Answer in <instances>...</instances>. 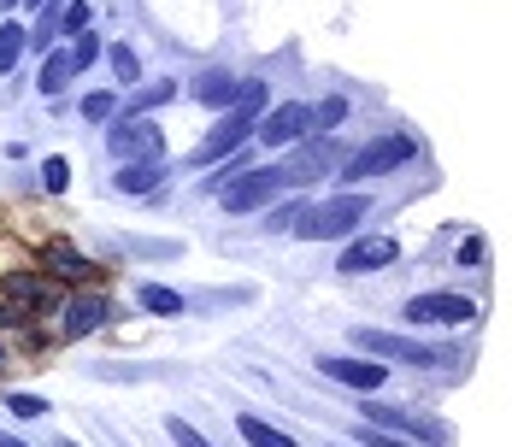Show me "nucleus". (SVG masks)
Wrapping results in <instances>:
<instances>
[{"label": "nucleus", "mask_w": 512, "mask_h": 447, "mask_svg": "<svg viewBox=\"0 0 512 447\" xmlns=\"http://www.w3.org/2000/svg\"><path fill=\"white\" fill-rule=\"evenodd\" d=\"M407 318L412 324H436V330H460V324L477 318V300H465V295H412Z\"/></svg>", "instance_id": "8"}, {"label": "nucleus", "mask_w": 512, "mask_h": 447, "mask_svg": "<svg viewBox=\"0 0 512 447\" xmlns=\"http://www.w3.org/2000/svg\"><path fill=\"white\" fill-rule=\"evenodd\" d=\"M106 153H112L118 165L165 159V130H159L154 118H124V124H112V130H106Z\"/></svg>", "instance_id": "4"}, {"label": "nucleus", "mask_w": 512, "mask_h": 447, "mask_svg": "<svg viewBox=\"0 0 512 447\" xmlns=\"http://www.w3.org/2000/svg\"><path fill=\"white\" fill-rule=\"evenodd\" d=\"M95 59H101V36H89V30H77V48H71V65H77V71H89Z\"/></svg>", "instance_id": "27"}, {"label": "nucleus", "mask_w": 512, "mask_h": 447, "mask_svg": "<svg viewBox=\"0 0 512 447\" xmlns=\"http://www.w3.org/2000/svg\"><path fill=\"white\" fill-rule=\"evenodd\" d=\"M242 95H248V83L230 77V71H206L201 83H195V100H201V106H224V112H230Z\"/></svg>", "instance_id": "17"}, {"label": "nucleus", "mask_w": 512, "mask_h": 447, "mask_svg": "<svg viewBox=\"0 0 512 447\" xmlns=\"http://www.w3.org/2000/svg\"><path fill=\"white\" fill-rule=\"evenodd\" d=\"M359 442H365V447H412V442H395V436H389V430H371V424H365V430H359Z\"/></svg>", "instance_id": "32"}, {"label": "nucleus", "mask_w": 512, "mask_h": 447, "mask_svg": "<svg viewBox=\"0 0 512 447\" xmlns=\"http://www.w3.org/2000/svg\"><path fill=\"white\" fill-rule=\"evenodd\" d=\"M106 318H112V300H106V295L65 300V312H59V342H83V336H95Z\"/></svg>", "instance_id": "9"}, {"label": "nucleus", "mask_w": 512, "mask_h": 447, "mask_svg": "<svg viewBox=\"0 0 512 447\" xmlns=\"http://www.w3.org/2000/svg\"><path fill=\"white\" fill-rule=\"evenodd\" d=\"M106 59H112V77H118V83H142V59L124 48V42H112V48H106Z\"/></svg>", "instance_id": "23"}, {"label": "nucleus", "mask_w": 512, "mask_h": 447, "mask_svg": "<svg viewBox=\"0 0 512 447\" xmlns=\"http://www.w3.org/2000/svg\"><path fill=\"white\" fill-rule=\"evenodd\" d=\"M0 359H6V353H0Z\"/></svg>", "instance_id": "37"}, {"label": "nucleus", "mask_w": 512, "mask_h": 447, "mask_svg": "<svg viewBox=\"0 0 512 447\" xmlns=\"http://www.w3.org/2000/svg\"><path fill=\"white\" fill-rule=\"evenodd\" d=\"M354 348H365L371 359H383V365H442V353L424 348V342H412V336H395V330H354Z\"/></svg>", "instance_id": "5"}, {"label": "nucleus", "mask_w": 512, "mask_h": 447, "mask_svg": "<svg viewBox=\"0 0 512 447\" xmlns=\"http://www.w3.org/2000/svg\"><path fill=\"white\" fill-rule=\"evenodd\" d=\"M307 112H312V130L324 136V130H336V124L348 118V100H342V95H330V100H318V106H307Z\"/></svg>", "instance_id": "22"}, {"label": "nucleus", "mask_w": 512, "mask_h": 447, "mask_svg": "<svg viewBox=\"0 0 512 447\" xmlns=\"http://www.w3.org/2000/svg\"><path fill=\"white\" fill-rule=\"evenodd\" d=\"M24 48H30V30H24L18 18H6V24H0V77H6V71H18Z\"/></svg>", "instance_id": "18"}, {"label": "nucleus", "mask_w": 512, "mask_h": 447, "mask_svg": "<svg viewBox=\"0 0 512 447\" xmlns=\"http://www.w3.org/2000/svg\"><path fill=\"white\" fill-rule=\"evenodd\" d=\"M42 183H48L53 195H59V189L71 183V165H65V159H48V165H42Z\"/></svg>", "instance_id": "30"}, {"label": "nucleus", "mask_w": 512, "mask_h": 447, "mask_svg": "<svg viewBox=\"0 0 512 447\" xmlns=\"http://www.w3.org/2000/svg\"><path fill=\"white\" fill-rule=\"evenodd\" d=\"M112 112H118V95H112V89H95V95H83V118H89V124H106Z\"/></svg>", "instance_id": "26"}, {"label": "nucleus", "mask_w": 512, "mask_h": 447, "mask_svg": "<svg viewBox=\"0 0 512 447\" xmlns=\"http://www.w3.org/2000/svg\"><path fill=\"white\" fill-rule=\"evenodd\" d=\"M24 324H30V318H24L12 300H0V330H24Z\"/></svg>", "instance_id": "33"}, {"label": "nucleus", "mask_w": 512, "mask_h": 447, "mask_svg": "<svg viewBox=\"0 0 512 447\" xmlns=\"http://www.w3.org/2000/svg\"><path fill=\"white\" fill-rule=\"evenodd\" d=\"M412 136H377V142H365V148L342 165V177L348 183H365V177H383V171H395V165H407L412 159Z\"/></svg>", "instance_id": "6"}, {"label": "nucleus", "mask_w": 512, "mask_h": 447, "mask_svg": "<svg viewBox=\"0 0 512 447\" xmlns=\"http://www.w3.org/2000/svg\"><path fill=\"white\" fill-rule=\"evenodd\" d=\"M142 312H154V318H177V312H183V295H177V289H159V283H148V289H142Z\"/></svg>", "instance_id": "21"}, {"label": "nucleus", "mask_w": 512, "mask_h": 447, "mask_svg": "<svg viewBox=\"0 0 512 447\" xmlns=\"http://www.w3.org/2000/svg\"><path fill=\"white\" fill-rule=\"evenodd\" d=\"M0 300H12L24 318L53 312V289L42 283V277H30V271H6V277H0Z\"/></svg>", "instance_id": "13"}, {"label": "nucleus", "mask_w": 512, "mask_h": 447, "mask_svg": "<svg viewBox=\"0 0 512 447\" xmlns=\"http://www.w3.org/2000/svg\"><path fill=\"white\" fill-rule=\"evenodd\" d=\"M236 430H242V442L248 447H295V436H283V430L265 424V418H236Z\"/></svg>", "instance_id": "20"}, {"label": "nucleus", "mask_w": 512, "mask_h": 447, "mask_svg": "<svg viewBox=\"0 0 512 447\" xmlns=\"http://www.w3.org/2000/svg\"><path fill=\"white\" fill-rule=\"evenodd\" d=\"M159 177H165V159H136V165H118L112 189H118V195H154Z\"/></svg>", "instance_id": "16"}, {"label": "nucleus", "mask_w": 512, "mask_h": 447, "mask_svg": "<svg viewBox=\"0 0 512 447\" xmlns=\"http://www.w3.org/2000/svg\"><path fill=\"white\" fill-rule=\"evenodd\" d=\"M307 212V195L283 200V206H265V230H295V218Z\"/></svg>", "instance_id": "24"}, {"label": "nucleus", "mask_w": 512, "mask_h": 447, "mask_svg": "<svg viewBox=\"0 0 512 447\" xmlns=\"http://www.w3.org/2000/svg\"><path fill=\"white\" fill-rule=\"evenodd\" d=\"M483 253H489L483 236H465V242H460V265H483Z\"/></svg>", "instance_id": "31"}, {"label": "nucleus", "mask_w": 512, "mask_h": 447, "mask_svg": "<svg viewBox=\"0 0 512 447\" xmlns=\"http://www.w3.org/2000/svg\"><path fill=\"white\" fill-rule=\"evenodd\" d=\"M330 159H336V142H330V136H318V142H312V148H301L295 159H289V165H277V171H283V189L307 195L312 183L330 171Z\"/></svg>", "instance_id": "10"}, {"label": "nucleus", "mask_w": 512, "mask_h": 447, "mask_svg": "<svg viewBox=\"0 0 512 447\" xmlns=\"http://www.w3.org/2000/svg\"><path fill=\"white\" fill-rule=\"evenodd\" d=\"M259 112H265V83H248V95L236 100L224 118H218V130H206L201 136V148H195V165H218L224 153H236L248 136H254V124H259Z\"/></svg>", "instance_id": "1"}, {"label": "nucleus", "mask_w": 512, "mask_h": 447, "mask_svg": "<svg viewBox=\"0 0 512 447\" xmlns=\"http://www.w3.org/2000/svg\"><path fill=\"white\" fill-rule=\"evenodd\" d=\"M0 6H18V0H0Z\"/></svg>", "instance_id": "36"}, {"label": "nucleus", "mask_w": 512, "mask_h": 447, "mask_svg": "<svg viewBox=\"0 0 512 447\" xmlns=\"http://www.w3.org/2000/svg\"><path fill=\"white\" fill-rule=\"evenodd\" d=\"M171 442H177V447H212L201 430H195V424H183V418H171Z\"/></svg>", "instance_id": "29"}, {"label": "nucleus", "mask_w": 512, "mask_h": 447, "mask_svg": "<svg viewBox=\"0 0 512 447\" xmlns=\"http://www.w3.org/2000/svg\"><path fill=\"white\" fill-rule=\"evenodd\" d=\"M6 412H18V418H48V400L42 395H18V389H12V395H6Z\"/></svg>", "instance_id": "28"}, {"label": "nucleus", "mask_w": 512, "mask_h": 447, "mask_svg": "<svg viewBox=\"0 0 512 447\" xmlns=\"http://www.w3.org/2000/svg\"><path fill=\"white\" fill-rule=\"evenodd\" d=\"M277 195H283V171L277 165H254V171H242V177H230L218 189L224 212H265Z\"/></svg>", "instance_id": "3"}, {"label": "nucleus", "mask_w": 512, "mask_h": 447, "mask_svg": "<svg viewBox=\"0 0 512 447\" xmlns=\"http://www.w3.org/2000/svg\"><path fill=\"white\" fill-rule=\"evenodd\" d=\"M401 259V242L395 236H359L354 248L342 253V277H365V271H383V265H395Z\"/></svg>", "instance_id": "12"}, {"label": "nucleus", "mask_w": 512, "mask_h": 447, "mask_svg": "<svg viewBox=\"0 0 512 447\" xmlns=\"http://www.w3.org/2000/svg\"><path fill=\"white\" fill-rule=\"evenodd\" d=\"M365 212H371L365 195H336V200H324V206H307V212L295 218V236H301V242H336V236L354 230Z\"/></svg>", "instance_id": "2"}, {"label": "nucleus", "mask_w": 512, "mask_h": 447, "mask_svg": "<svg viewBox=\"0 0 512 447\" xmlns=\"http://www.w3.org/2000/svg\"><path fill=\"white\" fill-rule=\"evenodd\" d=\"M71 77H77L71 53L53 48V53H48V65H42V83H36V89H42V95H65V83H71Z\"/></svg>", "instance_id": "19"}, {"label": "nucleus", "mask_w": 512, "mask_h": 447, "mask_svg": "<svg viewBox=\"0 0 512 447\" xmlns=\"http://www.w3.org/2000/svg\"><path fill=\"white\" fill-rule=\"evenodd\" d=\"M42 265H48V277H59V283H89L101 265L95 259H83L77 248H65V242H48L42 248Z\"/></svg>", "instance_id": "15"}, {"label": "nucleus", "mask_w": 512, "mask_h": 447, "mask_svg": "<svg viewBox=\"0 0 512 447\" xmlns=\"http://www.w3.org/2000/svg\"><path fill=\"white\" fill-rule=\"evenodd\" d=\"M254 130H259L265 148H295V142L312 136V112L301 106V100H283V106H265V112H259Z\"/></svg>", "instance_id": "7"}, {"label": "nucleus", "mask_w": 512, "mask_h": 447, "mask_svg": "<svg viewBox=\"0 0 512 447\" xmlns=\"http://www.w3.org/2000/svg\"><path fill=\"white\" fill-rule=\"evenodd\" d=\"M24 6H53V0H24Z\"/></svg>", "instance_id": "35"}, {"label": "nucleus", "mask_w": 512, "mask_h": 447, "mask_svg": "<svg viewBox=\"0 0 512 447\" xmlns=\"http://www.w3.org/2000/svg\"><path fill=\"white\" fill-rule=\"evenodd\" d=\"M0 447H24V442H12V436H0Z\"/></svg>", "instance_id": "34"}, {"label": "nucleus", "mask_w": 512, "mask_h": 447, "mask_svg": "<svg viewBox=\"0 0 512 447\" xmlns=\"http://www.w3.org/2000/svg\"><path fill=\"white\" fill-rule=\"evenodd\" d=\"M359 412H365L371 430H407V436H424V442H442V424H424V418H412V412H401V406H377V400H365Z\"/></svg>", "instance_id": "14"}, {"label": "nucleus", "mask_w": 512, "mask_h": 447, "mask_svg": "<svg viewBox=\"0 0 512 447\" xmlns=\"http://www.w3.org/2000/svg\"><path fill=\"white\" fill-rule=\"evenodd\" d=\"M318 371H324L330 383L359 389V395H377V389L389 383V365H383V359H318Z\"/></svg>", "instance_id": "11"}, {"label": "nucleus", "mask_w": 512, "mask_h": 447, "mask_svg": "<svg viewBox=\"0 0 512 447\" xmlns=\"http://www.w3.org/2000/svg\"><path fill=\"white\" fill-rule=\"evenodd\" d=\"M177 95V83H154V89H142V95L130 100V118H148L154 106H165V100Z\"/></svg>", "instance_id": "25"}]
</instances>
